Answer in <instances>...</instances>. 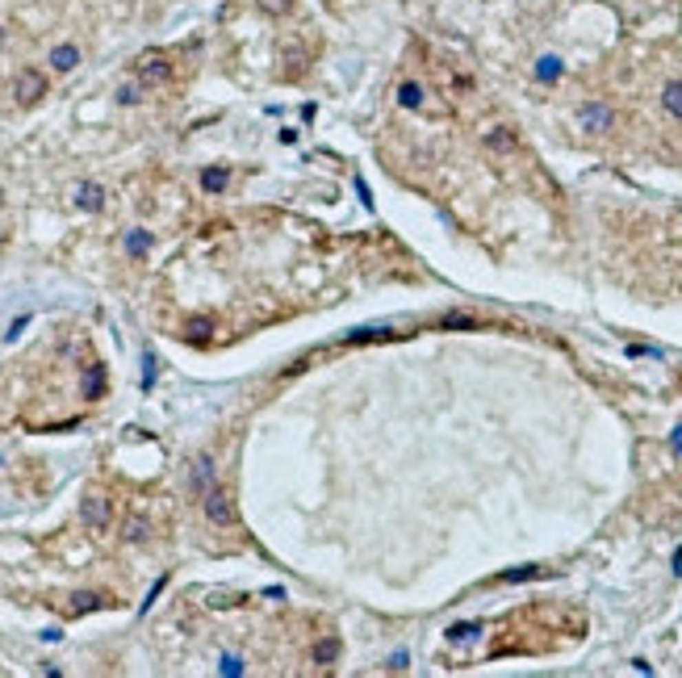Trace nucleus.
<instances>
[{
	"instance_id": "nucleus-1",
	"label": "nucleus",
	"mask_w": 682,
	"mask_h": 678,
	"mask_svg": "<svg viewBox=\"0 0 682 678\" xmlns=\"http://www.w3.org/2000/svg\"><path fill=\"white\" fill-rule=\"evenodd\" d=\"M201 507H205V515H209V524H214V528H231L235 524V507H231V498H226V490L218 482L201 494Z\"/></svg>"
},
{
	"instance_id": "nucleus-2",
	"label": "nucleus",
	"mask_w": 682,
	"mask_h": 678,
	"mask_svg": "<svg viewBox=\"0 0 682 678\" xmlns=\"http://www.w3.org/2000/svg\"><path fill=\"white\" fill-rule=\"evenodd\" d=\"M134 76H138L142 88H151V84H168V80H172V63H168L164 55H142L138 67H134Z\"/></svg>"
},
{
	"instance_id": "nucleus-3",
	"label": "nucleus",
	"mask_w": 682,
	"mask_h": 678,
	"mask_svg": "<svg viewBox=\"0 0 682 678\" xmlns=\"http://www.w3.org/2000/svg\"><path fill=\"white\" fill-rule=\"evenodd\" d=\"M13 96L21 100V105H34V100H42V96H46V76L34 72V67H25V72L17 76V84H13Z\"/></svg>"
},
{
	"instance_id": "nucleus-4",
	"label": "nucleus",
	"mask_w": 682,
	"mask_h": 678,
	"mask_svg": "<svg viewBox=\"0 0 682 678\" xmlns=\"http://www.w3.org/2000/svg\"><path fill=\"white\" fill-rule=\"evenodd\" d=\"M80 519H84L92 532H105V528H109V498H105V494H88L80 502Z\"/></svg>"
},
{
	"instance_id": "nucleus-5",
	"label": "nucleus",
	"mask_w": 682,
	"mask_h": 678,
	"mask_svg": "<svg viewBox=\"0 0 682 678\" xmlns=\"http://www.w3.org/2000/svg\"><path fill=\"white\" fill-rule=\"evenodd\" d=\"M209 486H214V460H209V456H197V465H193V494L201 498Z\"/></svg>"
},
{
	"instance_id": "nucleus-6",
	"label": "nucleus",
	"mask_w": 682,
	"mask_h": 678,
	"mask_svg": "<svg viewBox=\"0 0 682 678\" xmlns=\"http://www.w3.org/2000/svg\"><path fill=\"white\" fill-rule=\"evenodd\" d=\"M486 147H490V151H498V155H511V151L519 147V138H515V130H507V126H494V130L486 134Z\"/></svg>"
},
{
	"instance_id": "nucleus-7",
	"label": "nucleus",
	"mask_w": 682,
	"mask_h": 678,
	"mask_svg": "<svg viewBox=\"0 0 682 678\" xmlns=\"http://www.w3.org/2000/svg\"><path fill=\"white\" fill-rule=\"evenodd\" d=\"M611 122H615V118H611L607 105H586V109H582V126H586V130H611Z\"/></svg>"
},
{
	"instance_id": "nucleus-8",
	"label": "nucleus",
	"mask_w": 682,
	"mask_h": 678,
	"mask_svg": "<svg viewBox=\"0 0 682 678\" xmlns=\"http://www.w3.org/2000/svg\"><path fill=\"white\" fill-rule=\"evenodd\" d=\"M80 63V46H55V50H50V67H55V72H72Z\"/></svg>"
},
{
	"instance_id": "nucleus-9",
	"label": "nucleus",
	"mask_w": 682,
	"mask_h": 678,
	"mask_svg": "<svg viewBox=\"0 0 682 678\" xmlns=\"http://www.w3.org/2000/svg\"><path fill=\"white\" fill-rule=\"evenodd\" d=\"M76 205H80V210H88V214H96L100 205H105L100 184H80V189H76Z\"/></svg>"
},
{
	"instance_id": "nucleus-10",
	"label": "nucleus",
	"mask_w": 682,
	"mask_h": 678,
	"mask_svg": "<svg viewBox=\"0 0 682 678\" xmlns=\"http://www.w3.org/2000/svg\"><path fill=\"white\" fill-rule=\"evenodd\" d=\"M226 184H231V172L226 168H205L201 172V189L205 193H226Z\"/></svg>"
},
{
	"instance_id": "nucleus-11",
	"label": "nucleus",
	"mask_w": 682,
	"mask_h": 678,
	"mask_svg": "<svg viewBox=\"0 0 682 678\" xmlns=\"http://www.w3.org/2000/svg\"><path fill=\"white\" fill-rule=\"evenodd\" d=\"M661 105H665V109L682 122V80H670V84L661 88Z\"/></svg>"
},
{
	"instance_id": "nucleus-12",
	"label": "nucleus",
	"mask_w": 682,
	"mask_h": 678,
	"mask_svg": "<svg viewBox=\"0 0 682 678\" xmlns=\"http://www.w3.org/2000/svg\"><path fill=\"white\" fill-rule=\"evenodd\" d=\"M561 72H565V67H561V59H557V55H544V59L536 63V80H540V84H557V80H561Z\"/></svg>"
},
{
	"instance_id": "nucleus-13",
	"label": "nucleus",
	"mask_w": 682,
	"mask_h": 678,
	"mask_svg": "<svg viewBox=\"0 0 682 678\" xmlns=\"http://www.w3.org/2000/svg\"><path fill=\"white\" fill-rule=\"evenodd\" d=\"M528 578H548V569H540V565H523V569H507V573H498V582H528Z\"/></svg>"
},
{
	"instance_id": "nucleus-14",
	"label": "nucleus",
	"mask_w": 682,
	"mask_h": 678,
	"mask_svg": "<svg viewBox=\"0 0 682 678\" xmlns=\"http://www.w3.org/2000/svg\"><path fill=\"white\" fill-rule=\"evenodd\" d=\"M398 100H402V109H423V88H418L414 80H406L398 88Z\"/></svg>"
},
{
	"instance_id": "nucleus-15",
	"label": "nucleus",
	"mask_w": 682,
	"mask_h": 678,
	"mask_svg": "<svg viewBox=\"0 0 682 678\" xmlns=\"http://www.w3.org/2000/svg\"><path fill=\"white\" fill-rule=\"evenodd\" d=\"M335 657H339V641H335V637H327V641L314 645V661H319V666H335Z\"/></svg>"
},
{
	"instance_id": "nucleus-16",
	"label": "nucleus",
	"mask_w": 682,
	"mask_h": 678,
	"mask_svg": "<svg viewBox=\"0 0 682 678\" xmlns=\"http://www.w3.org/2000/svg\"><path fill=\"white\" fill-rule=\"evenodd\" d=\"M209 331H214V323H209V319H193V323L184 327V339H193V343H205V339H209Z\"/></svg>"
},
{
	"instance_id": "nucleus-17",
	"label": "nucleus",
	"mask_w": 682,
	"mask_h": 678,
	"mask_svg": "<svg viewBox=\"0 0 682 678\" xmlns=\"http://www.w3.org/2000/svg\"><path fill=\"white\" fill-rule=\"evenodd\" d=\"M147 536H151V524H147V519H138V515H134L130 524H126V540H130V544H142Z\"/></svg>"
},
{
	"instance_id": "nucleus-18",
	"label": "nucleus",
	"mask_w": 682,
	"mask_h": 678,
	"mask_svg": "<svg viewBox=\"0 0 682 678\" xmlns=\"http://www.w3.org/2000/svg\"><path fill=\"white\" fill-rule=\"evenodd\" d=\"M92 607H105V595L80 591V595H76V603H72V611H76V615H80V611H92Z\"/></svg>"
},
{
	"instance_id": "nucleus-19",
	"label": "nucleus",
	"mask_w": 682,
	"mask_h": 678,
	"mask_svg": "<svg viewBox=\"0 0 682 678\" xmlns=\"http://www.w3.org/2000/svg\"><path fill=\"white\" fill-rule=\"evenodd\" d=\"M255 5L264 9L268 17H285V13H289V0H255Z\"/></svg>"
},
{
	"instance_id": "nucleus-20",
	"label": "nucleus",
	"mask_w": 682,
	"mask_h": 678,
	"mask_svg": "<svg viewBox=\"0 0 682 678\" xmlns=\"http://www.w3.org/2000/svg\"><path fill=\"white\" fill-rule=\"evenodd\" d=\"M138 92H142V84H122L118 88V100H122V105H138V100H142Z\"/></svg>"
},
{
	"instance_id": "nucleus-21",
	"label": "nucleus",
	"mask_w": 682,
	"mask_h": 678,
	"mask_svg": "<svg viewBox=\"0 0 682 678\" xmlns=\"http://www.w3.org/2000/svg\"><path fill=\"white\" fill-rule=\"evenodd\" d=\"M126 247H130V255H142V251H147V247H151V239H147V235H142V231H134V235H130V239H126Z\"/></svg>"
},
{
	"instance_id": "nucleus-22",
	"label": "nucleus",
	"mask_w": 682,
	"mask_h": 678,
	"mask_svg": "<svg viewBox=\"0 0 682 678\" xmlns=\"http://www.w3.org/2000/svg\"><path fill=\"white\" fill-rule=\"evenodd\" d=\"M448 637H452V641H469V637H478V624H456Z\"/></svg>"
},
{
	"instance_id": "nucleus-23",
	"label": "nucleus",
	"mask_w": 682,
	"mask_h": 678,
	"mask_svg": "<svg viewBox=\"0 0 682 678\" xmlns=\"http://www.w3.org/2000/svg\"><path fill=\"white\" fill-rule=\"evenodd\" d=\"M444 327H478V319H469V315H444Z\"/></svg>"
},
{
	"instance_id": "nucleus-24",
	"label": "nucleus",
	"mask_w": 682,
	"mask_h": 678,
	"mask_svg": "<svg viewBox=\"0 0 682 678\" xmlns=\"http://www.w3.org/2000/svg\"><path fill=\"white\" fill-rule=\"evenodd\" d=\"M100 385H105V377H100V369H92V377H88V398H96Z\"/></svg>"
},
{
	"instance_id": "nucleus-25",
	"label": "nucleus",
	"mask_w": 682,
	"mask_h": 678,
	"mask_svg": "<svg viewBox=\"0 0 682 678\" xmlns=\"http://www.w3.org/2000/svg\"><path fill=\"white\" fill-rule=\"evenodd\" d=\"M222 674H243V661H239V657H226V661H222Z\"/></svg>"
},
{
	"instance_id": "nucleus-26",
	"label": "nucleus",
	"mask_w": 682,
	"mask_h": 678,
	"mask_svg": "<svg viewBox=\"0 0 682 678\" xmlns=\"http://www.w3.org/2000/svg\"><path fill=\"white\" fill-rule=\"evenodd\" d=\"M674 452H678V456H682V427H678V432H674Z\"/></svg>"
}]
</instances>
